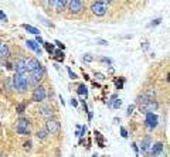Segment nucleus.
<instances>
[{"label":"nucleus","mask_w":170,"mask_h":157,"mask_svg":"<svg viewBox=\"0 0 170 157\" xmlns=\"http://www.w3.org/2000/svg\"><path fill=\"white\" fill-rule=\"evenodd\" d=\"M13 87L18 92H26L27 88H28V81H27V78H26L24 75L16 74V77L13 78Z\"/></svg>","instance_id":"obj_1"},{"label":"nucleus","mask_w":170,"mask_h":157,"mask_svg":"<svg viewBox=\"0 0 170 157\" xmlns=\"http://www.w3.org/2000/svg\"><path fill=\"white\" fill-rule=\"evenodd\" d=\"M17 133L18 134H30V122L27 120V119H20L18 122H17V127H16Z\"/></svg>","instance_id":"obj_2"},{"label":"nucleus","mask_w":170,"mask_h":157,"mask_svg":"<svg viewBox=\"0 0 170 157\" xmlns=\"http://www.w3.org/2000/svg\"><path fill=\"white\" fill-rule=\"evenodd\" d=\"M47 96V92H46V88L43 85H38L36 87V89L33 91V101L34 102H43Z\"/></svg>","instance_id":"obj_3"},{"label":"nucleus","mask_w":170,"mask_h":157,"mask_svg":"<svg viewBox=\"0 0 170 157\" xmlns=\"http://www.w3.org/2000/svg\"><path fill=\"white\" fill-rule=\"evenodd\" d=\"M145 125L149 130H153L154 127L159 125V118H157V115H156V113H146Z\"/></svg>","instance_id":"obj_4"},{"label":"nucleus","mask_w":170,"mask_h":157,"mask_svg":"<svg viewBox=\"0 0 170 157\" xmlns=\"http://www.w3.org/2000/svg\"><path fill=\"white\" fill-rule=\"evenodd\" d=\"M43 77H44V68L41 65L40 68H37V70L30 72V81H28V84H38L43 79Z\"/></svg>","instance_id":"obj_5"},{"label":"nucleus","mask_w":170,"mask_h":157,"mask_svg":"<svg viewBox=\"0 0 170 157\" xmlns=\"http://www.w3.org/2000/svg\"><path fill=\"white\" fill-rule=\"evenodd\" d=\"M106 10H108V7H106L105 3H102V1H95L91 6V11L94 14H97V16H104L106 13Z\"/></svg>","instance_id":"obj_6"},{"label":"nucleus","mask_w":170,"mask_h":157,"mask_svg":"<svg viewBox=\"0 0 170 157\" xmlns=\"http://www.w3.org/2000/svg\"><path fill=\"white\" fill-rule=\"evenodd\" d=\"M60 127H61V126H60V122H57L54 119H48L47 123H46V130L51 134L58 133V132H60Z\"/></svg>","instance_id":"obj_7"},{"label":"nucleus","mask_w":170,"mask_h":157,"mask_svg":"<svg viewBox=\"0 0 170 157\" xmlns=\"http://www.w3.org/2000/svg\"><path fill=\"white\" fill-rule=\"evenodd\" d=\"M68 9H70V11H71V13L78 14L82 9H84L82 0H70V1H68Z\"/></svg>","instance_id":"obj_8"},{"label":"nucleus","mask_w":170,"mask_h":157,"mask_svg":"<svg viewBox=\"0 0 170 157\" xmlns=\"http://www.w3.org/2000/svg\"><path fill=\"white\" fill-rule=\"evenodd\" d=\"M157 108H159V105H157L156 101H149V102H146L140 109L143 110V113H153Z\"/></svg>","instance_id":"obj_9"},{"label":"nucleus","mask_w":170,"mask_h":157,"mask_svg":"<svg viewBox=\"0 0 170 157\" xmlns=\"http://www.w3.org/2000/svg\"><path fill=\"white\" fill-rule=\"evenodd\" d=\"M150 146H152V139H150V136L143 137V140L140 143V150H142V153H143V154H149Z\"/></svg>","instance_id":"obj_10"},{"label":"nucleus","mask_w":170,"mask_h":157,"mask_svg":"<svg viewBox=\"0 0 170 157\" xmlns=\"http://www.w3.org/2000/svg\"><path fill=\"white\" fill-rule=\"evenodd\" d=\"M40 67H41V64H40V61H38L37 58H31V60H28V61L26 60V68H27L28 72L37 70V68H40Z\"/></svg>","instance_id":"obj_11"},{"label":"nucleus","mask_w":170,"mask_h":157,"mask_svg":"<svg viewBox=\"0 0 170 157\" xmlns=\"http://www.w3.org/2000/svg\"><path fill=\"white\" fill-rule=\"evenodd\" d=\"M163 151V143L162 141H157V143H152V146H150V149H149V154H152V156H157V154H160Z\"/></svg>","instance_id":"obj_12"},{"label":"nucleus","mask_w":170,"mask_h":157,"mask_svg":"<svg viewBox=\"0 0 170 157\" xmlns=\"http://www.w3.org/2000/svg\"><path fill=\"white\" fill-rule=\"evenodd\" d=\"M26 72H27V68H26V60H17L16 63V74L18 75H26Z\"/></svg>","instance_id":"obj_13"},{"label":"nucleus","mask_w":170,"mask_h":157,"mask_svg":"<svg viewBox=\"0 0 170 157\" xmlns=\"http://www.w3.org/2000/svg\"><path fill=\"white\" fill-rule=\"evenodd\" d=\"M26 45L30 48V50H33V51H36L38 55H41V48H40V45L34 41V40H27V43H26Z\"/></svg>","instance_id":"obj_14"},{"label":"nucleus","mask_w":170,"mask_h":157,"mask_svg":"<svg viewBox=\"0 0 170 157\" xmlns=\"http://www.w3.org/2000/svg\"><path fill=\"white\" fill-rule=\"evenodd\" d=\"M121 105H122V101L121 99H118L116 95H113L112 98H111V101H109V103H108V106H109V108H113V109L121 108Z\"/></svg>","instance_id":"obj_15"},{"label":"nucleus","mask_w":170,"mask_h":157,"mask_svg":"<svg viewBox=\"0 0 170 157\" xmlns=\"http://www.w3.org/2000/svg\"><path fill=\"white\" fill-rule=\"evenodd\" d=\"M38 112H40L41 116H44V118H51L53 116V110H51L50 106H41Z\"/></svg>","instance_id":"obj_16"},{"label":"nucleus","mask_w":170,"mask_h":157,"mask_svg":"<svg viewBox=\"0 0 170 157\" xmlns=\"http://www.w3.org/2000/svg\"><path fill=\"white\" fill-rule=\"evenodd\" d=\"M68 4V0H57L55 1V11L57 13H61L65 9V6Z\"/></svg>","instance_id":"obj_17"},{"label":"nucleus","mask_w":170,"mask_h":157,"mask_svg":"<svg viewBox=\"0 0 170 157\" xmlns=\"http://www.w3.org/2000/svg\"><path fill=\"white\" fill-rule=\"evenodd\" d=\"M9 55H10V48H9L7 44H3L1 48H0V57L1 58H9Z\"/></svg>","instance_id":"obj_18"},{"label":"nucleus","mask_w":170,"mask_h":157,"mask_svg":"<svg viewBox=\"0 0 170 157\" xmlns=\"http://www.w3.org/2000/svg\"><path fill=\"white\" fill-rule=\"evenodd\" d=\"M23 28L27 30L28 33L34 34V36H40V30H38V28H36V27H33V26H30V24H23Z\"/></svg>","instance_id":"obj_19"},{"label":"nucleus","mask_w":170,"mask_h":157,"mask_svg":"<svg viewBox=\"0 0 170 157\" xmlns=\"http://www.w3.org/2000/svg\"><path fill=\"white\" fill-rule=\"evenodd\" d=\"M54 58H55L57 61H60V63H63L64 61V53H63V50H54Z\"/></svg>","instance_id":"obj_20"},{"label":"nucleus","mask_w":170,"mask_h":157,"mask_svg":"<svg viewBox=\"0 0 170 157\" xmlns=\"http://www.w3.org/2000/svg\"><path fill=\"white\" fill-rule=\"evenodd\" d=\"M77 92H78V95H80V96L85 98V96L88 95V89H87V87H85V85H80V87H78V91H77Z\"/></svg>","instance_id":"obj_21"},{"label":"nucleus","mask_w":170,"mask_h":157,"mask_svg":"<svg viewBox=\"0 0 170 157\" xmlns=\"http://www.w3.org/2000/svg\"><path fill=\"white\" fill-rule=\"evenodd\" d=\"M4 89H7V91H13L14 87H13V79L11 78H6L4 81Z\"/></svg>","instance_id":"obj_22"},{"label":"nucleus","mask_w":170,"mask_h":157,"mask_svg":"<svg viewBox=\"0 0 170 157\" xmlns=\"http://www.w3.org/2000/svg\"><path fill=\"white\" fill-rule=\"evenodd\" d=\"M37 18H38V20H40V23H41V24H44L46 27H54V26H53V23H51L50 20H47L46 17H43V16H37Z\"/></svg>","instance_id":"obj_23"},{"label":"nucleus","mask_w":170,"mask_h":157,"mask_svg":"<svg viewBox=\"0 0 170 157\" xmlns=\"http://www.w3.org/2000/svg\"><path fill=\"white\" fill-rule=\"evenodd\" d=\"M43 45H44V48L48 51V54H53V53H54V44H51V43H46V41H44V44H43Z\"/></svg>","instance_id":"obj_24"},{"label":"nucleus","mask_w":170,"mask_h":157,"mask_svg":"<svg viewBox=\"0 0 170 157\" xmlns=\"http://www.w3.org/2000/svg\"><path fill=\"white\" fill-rule=\"evenodd\" d=\"M47 133H48L47 130H38V132H37V137L41 139V140H46V139H47Z\"/></svg>","instance_id":"obj_25"},{"label":"nucleus","mask_w":170,"mask_h":157,"mask_svg":"<svg viewBox=\"0 0 170 157\" xmlns=\"http://www.w3.org/2000/svg\"><path fill=\"white\" fill-rule=\"evenodd\" d=\"M94 134H95V137H97L98 141H99V147H105V146H104V137L101 136V133L95 130V133H94Z\"/></svg>","instance_id":"obj_26"},{"label":"nucleus","mask_w":170,"mask_h":157,"mask_svg":"<svg viewBox=\"0 0 170 157\" xmlns=\"http://www.w3.org/2000/svg\"><path fill=\"white\" fill-rule=\"evenodd\" d=\"M17 113L18 115H23L24 113V110H26V103H20V105H17Z\"/></svg>","instance_id":"obj_27"},{"label":"nucleus","mask_w":170,"mask_h":157,"mask_svg":"<svg viewBox=\"0 0 170 157\" xmlns=\"http://www.w3.org/2000/svg\"><path fill=\"white\" fill-rule=\"evenodd\" d=\"M160 23H162V18H154L152 23L147 24V27H149V28H152V27H156V26H159Z\"/></svg>","instance_id":"obj_28"},{"label":"nucleus","mask_w":170,"mask_h":157,"mask_svg":"<svg viewBox=\"0 0 170 157\" xmlns=\"http://www.w3.org/2000/svg\"><path fill=\"white\" fill-rule=\"evenodd\" d=\"M82 60L87 61V63H92V61H94V57H92L91 54H85L84 57H82Z\"/></svg>","instance_id":"obj_29"},{"label":"nucleus","mask_w":170,"mask_h":157,"mask_svg":"<svg viewBox=\"0 0 170 157\" xmlns=\"http://www.w3.org/2000/svg\"><path fill=\"white\" fill-rule=\"evenodd\" d=\"M67 71H68V75H70V78H71V79H77V78H78V77H77V74H74L73 70H71L70 67L67 68Z\"/></svg>","instance_id":"obj_30"},{"label":"nucleus","mask_w":170,"mask_h":157,"mask_svg":"<svg viewBox=\"0 0 170 157\" xmlns=\"http://www.w3.org/2000/svg\"><path fill=\"white\" fill-rule=\"evenodd\" d=\"M95 78L99 79V81H104V79H106L105 75H104V74H101V72H95Z\"/></svg>","instance_id":"obj_31"},{"label":"nucleus","mask_w":170,"mask_h":157,"mask_svg":"<svg viewBox=\"0 0 170 157\" xmlns=\"http://www.w3.org/2000/svg\"><path fill=\"white\" fill-rule=\"evenodd\" d=\"M80 129H81V132H80V137H81V136H85L87 130H88V129H87V126H82V127H80Z\"/></svg>","instance_id":"obj_32"},{"label":"nucleus","mask_w":170,"mask_h":157,"mask_svg":"<svg viewBox=\"0 0 170 157\" xmlns=\"http://www.w3.org/2000/svg\"><path fill=\"white\" fill-rule=\"evenodd\" d=\"M121 134H122V137L126 139V137H128V130H126L125 127H121Z\"/></svg>","instance_id":"obj_33"},{"label":"nucleus","mask_w":170,"mask_h":157,"mask_svg":"<svg viewBox=\"0 0 170 157\" xmlns=\"http://www.w3.org/2000/svg\"><path fill=\"white\" fill-rule=\"evenodd\" d=\"M23 146H24V150H30V149H31V141L27 140L24 144H23Z\"/></svg>","instance_id":"obj_34"},{"label":"nucleus","mask_w":170,"mask_h":157,"mask_svg":"<svg viewBox=\"0 0 170 157\" xmlns=\"http://www.w3.org/2000/svg\"><path fill=\"white\" fill-rule=\"evenodd\" d=\"M55 44L58 45V48H60V50H64V48H65V45L61 43V41H60V40H55Z\"/></svg>","instance_id":"obj_35"},{"label":"nucleus","mask_w":170,"mask_h":157,"mask_svg":"<svg viewBox=\"0 0 170 157\" xmlns=\"http://www.w3.org/2000/svg\"><path fill=\"white\" fill-rule=\"evenodd\" d=\"M0 20H1V21H7V16H6L1 10H0Z\"/></svg>","instance_id":"obj_36"},{"label":"nucleus","mask_w":170,"mask_h":157,"mask_svg":"<svg viewBox=\"0 0 170 157\" xmlns=\"http://www.w3.org/2000/svg\"><path fill=\"white\" fill-rule=\"evenodd\" d=\"M36 43L40 45V44H44V40L41 38V36H37V38H36Z\"/></svg>","instance_id":"obj_37"},{"label":"nucleus","mask_w":170,"mask_h":157,"mask_svg":"<svg viewBox=\"0 0 170 157\" xmlns=\"http://www.w3.org/2000/svg\"><path fill=\"white\" fill-rule=\"evenodd\" d=\"M133 109H135V105H129V106H128V115H132V113H133Z\"/></svg>","instance_id":"obj_38"},{"label":"nucleus","mask_w":170,"mask_h":157,"mask_svg":"<svg viewBox=\"0 0 170 157\" xmlns=\"http://www.w3.org/2000/svg\"><path fill=\"white\" fill-rule=\"evenodd\" d=\"M116 87L119 88V89H122V87H123V79H121V81L116 79Z\"/></svg>","instance_id":"obj_39"},{"label":"nucleus","mask_w":170,"mask_h":157,"mask_svg":"<svg viewBox=\"0 0 170 157\" xmlns=\"http://www.w3.org/2000/svg\"><path fill=\"white\" fill-rule=\"evenodd\" d=\"M55 1L57 0H47V6H50V7H51V6H55Z\"/></svg>","instance_id":"obj_40"},{"label":"nucleus","mask_w":170,"mask_h":157,"mask_svg":"<svg viewBox=\"0 0 170 157\" xmlns=\"http://www.w3.org/2000/svg\"><path fill=\"white\" fill-rule=\"evenodd\" d=\"M71 105H73L74 108H77V106H78V101H77V99H71Z\"/></svg>","instance_id":"obj_41"},{"label":"nucleus","mask_w":170,"mask_h":157,"mask_svg":"<svg viewBox=\"0 0 170 157\" xmlns=\"http://www.w3.org/2000/svg\"><path fill=\"white\" fill-rule=\"evenodd\" d=\"M98 44H101V45H108V41H105V40H98Z\"/></svg>","instance_id":"obj_42"},{"label":"nucleus","mask_w":170,"mask_h":157,"mask_svg":"<svg viewBox=\"0 0 170 157\" xmlns=\"http://www.w3.org/2000/svg\"><path fill=\"white\" fill-rule=\"evenodd\" d=\"M102 61H104V63H108V64H112V61H111L109 58H102Z\"/></svg>","instance_id":"obj_43"},{"label":"nucleus","mask_w":170,"mask_h":157,"mask_svg":"<svg viewBox=\"0 0 170 157\" xmlns=\"http://www.w3.org/2000/svg\"><path fill=\"white\" fill-rule=\"evenodd\" d=\"M147 48H149V45H147V43H145L143 44V50H147Z\"/></svg>","instance_id":"obj_44"},{"label":"nucleus","mask_w":170,"mask_h":157,"mask_svg":"<svg viewBox=\"0 0 170 157\" xmlns=\"http://www.w3.org/2000/svg\"><path fill=\"white\" fill-rule=\"evenodd\" d=\"M60 101H61V103H63V106H64L65 102H64V99H63V96H60Z\"/></svg>","instance_id":"obj_45"},{"label":"nucleus","mask_w":170,"mask_h":157,"mask_svg":"<svg viewBox=\"0 0 170 157\" xmlns=\"http://www.w3.org/2000/svg\"><path fill=\"white\" fill-rule=\"evenodd\" d=\"M111 1H112V0H104V3H105V4H106V3H111Z\"/></svg>","instance_id":"obj_46"},{"label":"nucleus","mask_w":170,"mask_h":157,"mask_svg":"<svg viewBox=\"0 0 170 157\" xmlns=\"http://www.w3.org/2000/svg\"><path fill=\"white\" fill-rule=\"evenodd\" d=\"M1 45H3V41H1V40H0V48H1Z\"/></svg>","instance_id":"obj_47"},{"label":"nucleus","mask_w":170,"mask_h":157,"mask_svg":"<svg viewBox=\"0 0 170 157\" xmlns=\"http://www.w3.org/2000/svg\"><path fill=\"white\" fill-rule=\"evenodd\" d=\"M92 157H98V156H97V154H94V156H92Z\"/></svg>","instance_id":"obj_48"}]
</instances>
